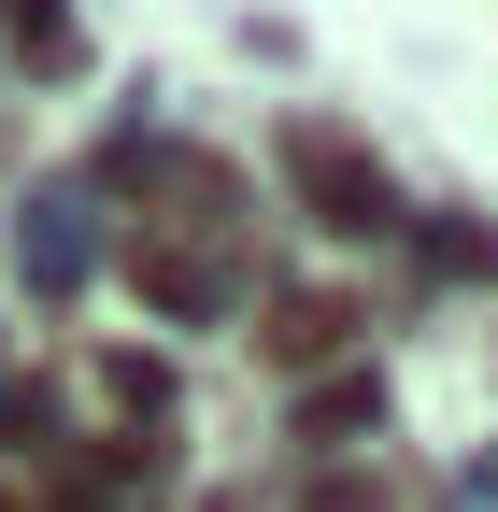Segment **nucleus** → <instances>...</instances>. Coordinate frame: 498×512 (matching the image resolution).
I'll return each instance as SVG.
<instances>
[{"label":"nucleus","mask_w":498,"mask_h":512,"mask_svg":"<svg viewBox=\"0 0 498 512\" xmlns=\"http://www.w3.org/2000/svg\"><path fill=\"white\" fill-rule=\"evenodd\" d=\"M285 171H299V200H314L328 228H356V242H370V228H399V185L370 171L356 143H328V128H299V157H285Z\"/></svg>","instance_id":"obj_1"},{"label":"nucleus","mask_w":498,"mask_h":512,"mask_svg":"<svg viewBox=\"0 0 498 512\" xmlns=\"http://www.w3.org/2000/svg\"><path fill=\"white\" fill-rule=\"evenodd\" d=\"M342 342H356V299H328V285H299V299L257 313V356H271V370H314V356H342Z\"/></svg>","instance_id":"obj_2"},{"label":"nucleus","mask_w":498,"mask_h":512,"mask_svg":"<svg viewBox=\"0 0 498 512\" xmlns=\"http://www.w3.org/2000/svg\"><path fill=\"white\" fill-rule=\"evenodd\" d=\"M129 299H143V313H214L228 271H214L200 242H129Z\"/></svg>","instance_id":"obj_3"},{"label":"nucleus","mask_w":498,"mask_h":512,"mask_svg":"<svg viewBox=\"0 0 498 512\" xmlns=\"http://www.w3.org/2000/svg\"><path fill=\"white\" fill-rule=\"evenodd\" d=\"M100 399L129 413V427H157V413H171V370H157V356H100Z\"/></svg>","instance_id":"obj_4"},{"label":"nucleus","mask_w":498,"mask_h":512,"mask_svg":"<svg viewBox=\"0 0 498 512\" xmlns=\"http://www.w3.org/2000/svg\"><path fill=\"white\" fill-rule=\"evenodd\" d=\"M299 512H399V498L370 484V470H314V484H299Z\"/></svg>","instance_id":"obj_5"},{"label":"nucleus","mask_w":498,"mask_h":512,"mask_svg":"<svg viewBox=\"0 0 498 512\" xmlns=\"http://www.w3.org/2000/svg\"><path fill=\"white\" fill-rule=\"evenodd\" d=\"M0 512H29V484H0Z\"/></svg>","instance_id":"obj_6"}]
</instances>
